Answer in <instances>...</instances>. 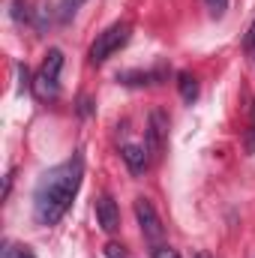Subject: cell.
<instances>
[{"mask_svg": "<svg viewBox=\"0 0 255 258\" xmlns=\"http://www.w3.org/2000/svg\"><path fill=\"white\" fill-rule=\"evenodd\" d=\"M81 177H84V159H81V153H75L72 159H66V162L54 165L51 171L42 174V180H39V186L33 192V219L42 228L57 225L63 219V213L69 210L72 198L78 195Z\"/></svg>", "mask_w": 255, "mask_h": 258, "instance_id": "1", "label": "cell"}, {"mask_svg": "<svg viewBox=\"0 0 255 258\" xmlns=\"http://www.w3.org/2000/svg\"><path fill=\"white\" fill-rule=\"evenodd\" d=\"M129 33H132V27H129L126 21H117V24L105 27L96 36V42L90 45V63H105L111 54H117L129 42Z\"/></svg>", "mask_w": 255, "mask_h": 258, "instance_id": "2", "label": "cell"}, {"mask_svg": "<svg viewBox=\"0 0 255 258\" xmlns=\"http://www.w3.org/2000/svg\"><path fill=\"white\" fill-rule=\"evenodd\" d=\"M60 69H63V51L60 48H51L42 60V69L33 81V90L39 99H54L57 90H60Z\"/></svg>", "mask_w": 255, "mask_h": 258, "instance_id": "3", "label": "cell"}, {"mask_svg": "<svg viewBox=\"0 0 255 258\" xmlns=\"http://www.w3.org/2000/svg\"><path fill=\"white\" fill-rule=\"evenodd\" d=\"M165 138H168V114L162 108H153L150 111V120H147V132H144V147H147V153L153 159L162 156Z\"/></svg>", "mask_w": 255, "mask_h": 258, "instance_id": "4", "label": "cell"}, {"mask_svg": "<svg viewBox=\"0 0 255 258\" xmlns=\"http://www.w3.org/2000/svg\"><path fill=\"white\" fill-rule=\"evenodd\" d=\"M135 219H138V225H141V234H144L150 243H159V240H162L165 228H162L159 213L153 210V204H150L147 198H135Z\"/></svg>", "mask_w": 255, "mask_h": 258, "instance_id": "5", "label": "cell"}, {"mask_svg": "<svg viewBox=\"0 0 255 258\" xmlns=\"http://www.w3.org/2000/svg\"><path fill=\"white\" fill-rule=\"evenodd\" d=\"M96 225H99L105 234H114V231L120 228V210H117L114 198L105 195V192L96 198Z\"/></svg>", "mask_w": 255, "mask_h": 258, "instance_id": "6", "label": "cell"}, {"mask_svg": "<svg viewBox=\"0 0 255 258\" xmlns=\"http://www.w3.org/2000/svg\"><path fill=\"white\" fill-rule=\"evenodd\" d=\"M120 156H123V162H126V168L132 171V174H144V171H147L150 153H147L144 144H123Z\"/></svg>", "mask_w": 255, "mask_h": 258, "instance_id": "7", "label": "cell"}, {"mask_svg": "<svg viewBox=\"0 0 255 258\" xmlns=\"http://www.w3.org/2000/svg\"><path fill=\"white\" fill-rule=\"evenodd\" d=\"M177 90H180V99L192 105V102L198 99V81H195V75L180 72V75H177Z\"/></svg>", "mask_w": 255, "mask_h": 258, "instance_id": "8", "label": "cell"}, {"mask_svg": "<svg viewBox=\"0 0 255 258\" xmlns=\"http://www.w3.org/2000/svg\"><path fill=\"white\" fill-rule=\"evenodd\" d=\"M204 6H207V12L213 18H222L228 12V0H204Z\"/></svg>", "mask_w": 255, "mask_h": 258, "instance_id": "9", "label": "cell"}, {"mask_svg": "<svg viewBox=\"0 0 255 258\" xmlns=\"http://www.w3.org/2000/svg\"><path fill=\"white\" fill-rule=\"evenodd\" d=\"M81 3H87V0H60V18H69V15H75Z\"/></svg>", "mask_w": 255, "mask_h": 258, "instance_id": "10", "label": "cell"}, {"mask_svg": "<svg viewBox=\"0 0 255 258\" xmlns=\"http://www.w3.org/2000/svg\"><path fill=\"white\" fill-rule=\"evenodd\" d=\"M3 258H33V252H30L27 246L21 249V246H12V243H9V246L3 249Z\"/></svg>", "mask_w": 255, "mask_h": 258, "instance_id": "11", "label": "cell"}, {"mask_svg": "<svg viewBox=\"0 0 255 258\" xmlns=\"http://www.w3.org/2000/svg\"><path fill=\"white\" fill-rule=\"evenodd\" d=\"M150 258H180L177 255V249H171V246H153V252H150Z\"/></svg>", "mask_w": 255, "mask_h": 258, "instance_id": "12", "label": "cell"}, {"mask_svg": "<svg viewBox=\"0 0 255 258\" xmlns=\"http://www.w3.org/2000/svg\"><path fill=\"white\" fill-rule=\"evenodd\" d=\"M105 255L108 258H126V252H123L120 243H108V246H105Z\"/></svg>", "mask_w": 255, "mask_h": 258, "instance_id": "13", "label": "cell"}, {"mask_svg": "<svg viewBox=\"0 0 255 258\" xmlns=\"http://www.w3.org/2000/svg\"><path fill=\"white\" fill-rule=\"evenodd\" d=\"M243 45H246L249 51H255V21H252V27L246 30V39H243Z\"/></svg>", "mask_w": 255, "mask_h": 258, "instance_id": "14", "label": "cell"}, {"mask_svg": "<svg viewBox=\"0 0 255 258\" xmlns=\"http://www.w3.org/2000/svg\"><path fill=\"white\" fill-rule=\"evenodd\" d=\"M252 135H255V120H252ZM252 150H255V138H252Z\"/></svg>", "mask_w": 255, "mask_h": 258, "instance_id": "15", "label": "cell"}, {"mask_svg": "<svg viewBox=\"0 0 255 258\" xmlns=\"http://www.w3.org/2000/svg\"><path fill=\"white\" fill-rule=\"evenodd\" d=\"M195 258H207V255H204V252H198V255H195Z\"/></svg>", "mask_w": 255, "mask_h": 258, "instance_id": "16", "label": "cell"}]
</instances>
